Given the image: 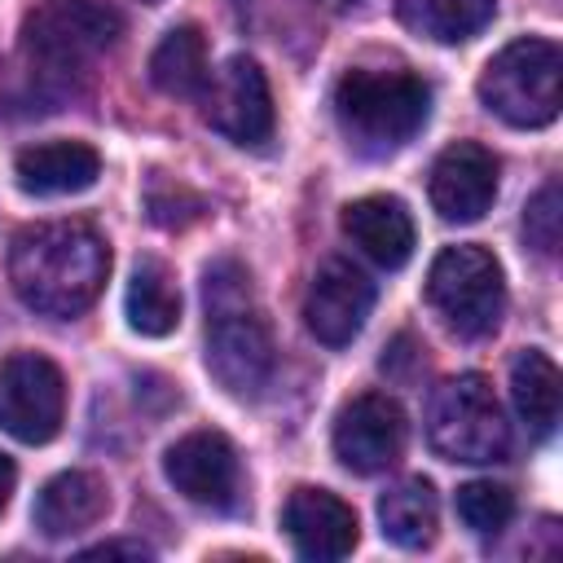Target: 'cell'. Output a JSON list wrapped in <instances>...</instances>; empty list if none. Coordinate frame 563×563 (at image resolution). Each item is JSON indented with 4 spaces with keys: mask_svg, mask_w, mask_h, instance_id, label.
I'll use <instances>...</instances> for the list:
<instances>
[{
    "mask_svg": "<svg viewBox=\"0 0 563 563\" xmlns=\"http://www.w3.org/2000/svg\"><path fill=\"white\" fill-rule=\"evenodd\" d=\"M497 13V0H396L400 26L435 44H462L479 35Z\"/></svg>",
    "mask_w": 563,
    "mask_h": 563,
    "instance_id": "20",
    "label": "cell"
},
{
    "mask_svg": "<svg viewBox=\"0 0 563 563\" xmlns=\"http://www.w3.org/2000/svg\"><path fill=\"white\" fill-rule=\"evenodd\" d=\"M13 176H18V189L35 198L79 194L101 176V154L84 141H40L18 154Z\"/></svg>",
    "mask_w": 563,
    "mask_h": 563,
    "instance_id": "15",
    "label": "cell"
},
{
    "mask_svg": "<svg viewBox=\"0 0 563 563\" xmlns=\"http://www.w3.org/2000/svg\"><path fill=\"white\" fill-rule=\"evenodd\" d=\"M427 303L462 339H484L501 325L506 282L484 246H444L427 268Z\"/></svg>",
    "mask_w": 563,
    "mask_h": 563,
    "instance_id": "6",
    "label": "cell"
},
{
    "mask_svg": "<svg viewBox=\"0 0 563 563\" xmlns=\"http://www.w3.org/2000/svg\"><path fill=\"white\" fill-rule=\"evenodd\" d=\"M150 4H158V0H150Z\"/></svg>",
    "mask_w": 563,
    "mask_h": 563,
    "instance_id": "29",
    "label": "cell"
},
{
    "mask_svg": "<svg viewBox=\"0 0 563 563\" xmlns=\"http://www.w3.org/2000/svg\"><path fill=\"white\" fill-rule=\"evenodd\" d=\"M202 119L233 145H260L273 132V92L255 57L238 53L224 57L216 70H207Z\"/></svg>",
    "mask_w": 563,
    "mask_h": 563,
    "instance_id": "9",
    "label": "cell"
},
{
    "mask_svg": "<svg viewBox=\"0 0 563 563\" xmlns=\"http://www.w3.org/2000/svg\"><path fill=\"white\" fill-rule=\"evenodd\" d=\"M563 53L554 40L523 35L479 70V101L510 128H545L563 101Z\"/></svg>",
    "mask_w": 563,
    "mask_h": 563,
    "instance_id": "4",
    "label": "cell"
},
{
    "mask_svg": "<svg viewBox=\"0 0 563 563\" xmlns=\"http://www.w3.org/2000/svg\"><path fill=\"white\" fill-rule=\"evenodd\" d=\"M66 383L40 352H13L0 361V427L22 444H44L62 431Z\"/></svg>",
    "mask_w": 563,
    "mask_h": 563,
    "instance_id": "8",
    "label": "cell"
},
{
    "mask_svg": "<svg viewBox=\"0 0 563 563\" xmlns=\"http://www.w3.org/2000/svg\"><path fill=\"white\" fill-rule=\"evenodd\" d=\"M559 238H563V194H559V185L550 180V185H541L532 198H528V207H523V242L537 251V255H554L559 251Z\"/></svg>",
    "mask_w": 563,
    "mask_h": 563,
    "instance_id": "25",
    "label": "cell"
},
{
    "mask_svg": "<svg viewBox=\"0 0 563 563\" xmlns=\"http://www.w3.org/2000/svg\"><path fill=\"white\" fill-rule=\"evenodd\" d=\"M282 528H286L290 545L317 563H334V559L352 554L356 537H361L356 510L343 497H334L330 488H295L286 497Z\"/></svg>",
    "mask_w": 563,
    "mask_h": 563,
    "instance_id": "14",
    "label": "cell"
},
{
    "mask_svg": "<svg viewBox=\"0 0 563 563\" xmlns=\"http://www.w3.org/2000/svg\"><path fill=\"white\" fill-rule=\"evenodd\" d=\"M150 559V550L141 541H101V545H88L84 559Z\"/></svg>",
    "mask_w": 563,
    "mask_h": 563,
    "instance_id": "26",
    "label": "cell"
},
{
    "mask_svg": "<svg viewBox=\"0 0 563 563\" xmlns=\"http://www.w3.org/2000/svg\"><path fill=\"white\" fill-rule=\"evenodd\" d=\"M497 198V158L475 141L449 145L431 167V207L449 224L479 220Z\"/></svg>",
    "mask_w": 563,
    "mask_h": 563,
    "instance_id": "13",
    "label": "cell"
},
{
    "mask_svg": "<svg viewBox=\"0 0 563 563\" xmlns=\"http://www.w3.org/2000/svg\"><path fill=\"white\" fill-rule=\"evenodd\" d=\"M110 246L84 220L26 224L9 246L13 295L44 317H79L106 286Z\"/></svg>",
    "mask_w": 563,
    "mask_h": 563,
    "instance_id": "1",
    "label": "cell"
},
{
    "mask_svg": "<svg viewBox=\"0 0 563 563\" xmlns=\"http://www.w3.org/2000/svg\"><path fill=\"white\" fill-rule=\"evenodd\" d=\"M374 308V286L347 260H325L303 295V321L325 347H343L361 334Z\"/></svg>",
    "mask_w": 563,
    "mask_h": 563,
    "instance_id": "12",
    "label": "cell"
},
{
    "mask_svg": "<svg viewBox=\"0 0 563 563\" xmlns=\"http://www.w3.org/2000/svg\"><path fill=\"white\" fill-rule=\"evenodd\" d=\"M378 523H383V537L400 550H422L435 541V523H440V501H435V488L413 475V479H400L391 484L383 497H378Z\"/></svg>",
    "mask_w": 563,
    "mask_h": 563,
    "instance_id": "18",
    "label": "cell"
},
{
    "mask_svg": "<svg viewBox=\"0 0 563 563\" xmlns=\"http://www.w3.org/2000/svg\"><path fill=\"white\" fill-rule=\"evenodd\" d=\"M163 475L194 506L229 510L238 501V453H233L229 435H220V431L180 435L163 457Z\"/></svg>",
    "mask_w": 563,
    "mask_h": 563,
    "instance_id": "11",
    "label": "cell"
},
{
    "mask_svg": "<svg viewBox=\"0 0 563 563\" xmlns=\"http://www.w3.org/2000/svg\"><path fill=\"white\" fill-rule=\"evenodd\" d=\"M123 35V13L110 0H44L22 22V48L44 75H70L101 57Z\"/></svg>",
    "mask_w": 563,
    "mask_h": 563,
    "instance_id": "7",
    "label": "cell"
},
{
    "mask_svg": "<svg viewBox=\"0 0 563 563\" xmlns=\"http://www.w3.org/2000/svg\"><path fill=\"white\" fill-rule=\"evenodd\" d=\"M515 515V497L506 484L493 479H471L457 488V519L475 532V537H497Z\"/></svg>",
    "mask_w": 563,
    "mask_h": 563,
    "instance_id": "23",
    "label": "cell"
},
{
    "mask_svg": "<svg viewBox=\"0 0 563 563\" xmlns=\"http://www.w3.org/2000/svg\"><path fill=\"white\" fill-rule=\"evenodd\" d=\"M13 484H18V471H13V462L0 453V510L9 506V493H13Z\"/></svg>",
    "mask_w": 563,
    "mask_h": 563,
    "instance_id": "27",
    "label": "cell"
},
{
    "mask_svg": "<svg viewBox=\"0 0 563 563\" xmlns=\"http://www.w3.org/2000/svg\"><path fill=\"white\" fill-rule=\"evenodd\" d=\"M150 79L167 97H189L207 84V40L198 26H172L154 57H150Z\"/></svg>",
    "mask_w": 563,
    "mask_h": 563,
    "instance_id": "22",
    "label": "cell"
},
{
    "mask_svg": "<svg viewBox=\"0 0 563 563\" xmlns=\"http://www.w3.org/2000/svg\"><path fill=\"white\" fill-rule=\"evenodd\" d=\"M427 440L449 462H501L510 453V427L484 374L444 378L427 400Z\"/></svg>",
    "mask_w": 563,
    "mask_h": 563,
    "instance_id": "5",
    "label": "cell"
},
{
    "mask_svg": "<svg viewBox=\"0 0 563 563\" xmlns=\"http://www.w3.org/2000/svg\"><path fill=\"white\" fill-rule=\"evenodd\" d=\"M559 365L541 347H523L510 361V400L537 440L559 427Z\"/></svg>",
    "mask_w": 563,
    "mask_h": 563,
    "instance_id": "19",
    "label": "cell"
},
{
    "mask_svg": "<svg viewBox=\"0 0 563 563\" xmlns=\"http://www.w3.org/2000/svg\"><path fill=\"white\" fill-rule=\"evenodd\" d=\"M405 435H409L405 409L383 391H361L334 418V453L356 475L387 471L400 457Z\"/></svg>",
    "mask_w": 563,
    "mask_h": 563,
    "instance_id": "10",
    "label": "cell"
},
{
    "mask_svg": "<svg viewBox=\"0 0 563 563\" xmlns=\"http://www.w3.org/2000/svg\"><path fill=\"white\" fill-rule=\"evenodd\" d=\"M145 211H150V220H154L158 229H189L194 220H202L207 202H202L189 185H180V180L154 172L150 185H145Z\"/></svg>",
    "mask_w": 563,
    "mask_h": 563,
    "instance_id": "24",
    "label": "cell"
},
{
    "mask_svg": "<svg viewBox=\"0 0 563 563\" xmlns=\"http://www.w3.org/2000/svg\"><path fill=\"white\" fill-rule=\"evenodd\" d=\"M431 114V88L405 66H352L334 84V119L356 154H396Z\"/></svg>",
    "mask_w": 563,
    "mask_h": 563,
    "instance_id": "3",
    "label": "cell"
},
{
    "mask_svg": "<svg viewBox=\"0 0 563 563\" xmlns=\"http://www.w3.org/2000/svg\"><path fill=\"white\" fill-rule=\"evenodd\" d=\"M123 308H128V325L136 334L163 339V334L176 330V321H180V290H176V282H172L163 260H141L132 268Z\"/></svg>",
    "mask_w": 563,
    "mask_h": 563,
    "instance_id": "21",
    "label": "cell"
},
{
    "mask_svg": "<svg viewBox=\"0 0 563 563\" xmlns=\"http://www.w3.org/2000/svg\"><path fill=\"white\" fill-rule=\"evenodd\" d=\"M207 299V369L233 396H255L273 374V334L255 308L251 273L238 260H211L202 273Z\"/></svg>",
    "mask_w": 563,
    "mask_h": 563,
    "instance_id": "2",
    "label": "cell"
},
{
    "mask_svg": "<svg viewBox=\"0 0 563 563\" xmlns=\"http://www.w3.org/2000/svg\"><path fill=\"white\" fill-rule=\"evenodd\" d=\"M110 506V493H106V479L92 475V471H62L53 475L35 506H31V519L44 537H75L84 528H92Z\"/></svg>",
    "mask_w": 563,
    "mask_h": 563,
    "instance_id": "17",
    "label": "cell"
},
{
    "mask_svg": "<svg viewBox=\"0 0 563 563\" xmlns=\"http://www.w3.org/2000/svg\"><path fill=\"white\" fill-rule=\"evenodd\" d=\"M325 9H352V4H361V0H321Z\"/></svg>",
    "mask_w": 563,
    "mask_h": 563,
    "instance_id": "28",
    "label": "cell"
},
{
    "mask_svg": "<svg viewBox=\"0 0 563 563\" xmlns=\"http://www.w3.org/2000/svg\"><path fill=\"white\" fill-rule=\"evenodd\" d=\"M343 233L378 264V268H400L413 255V220L400 198L369 194L343 207Z\"/></svg>",
    "mask_w": 563,
    "mask_h": 563,
    "instance_id": "16",
    "label": "cell"
}]
</instances>
